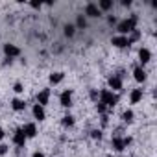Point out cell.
I'll return each mask as SVG.
<instances>
[{"instance_id": "obj_1", "label": "cell", "mask_w": 157, "mask_h": 157, "mask_svg": "<svg viewBox=\"0 0 157 157\" xmlns=\"http://www.w3.org/2000/svg\"><path fill=\"white\" fill-rule=\"evenodd\" d=\"M135 26H137V15H131L129 19H126V21H122L120 24H118V32L124 35V33H131L133 30H135Z\"/></svg>"}, {"instance_id": "obj_2", "label": "cell", "mask_w": 157, "mask_h": 157, "mask_svg": "<svg viewBox=\"0 0 157 157\" xmlns=\"http://www.w3.org/2000/svg\"><path fill=\"white\" fill-rule=\"evenodd\" d=\"M100 102H102L104 105H107V107H113V105H117V104H118V96H117V94H113L111 91L104 89V91L100 93Z\"/></svg>"}, {"instance_id": "obj_3", "label": "cell", "mask_w": 157, "mask_h": 157, "mask_svg": "<svg viewBox=\"0 0 157 157\" xmlns=\"http://www.w3.org/2000/svg\"><path fill=\"white\" fill-rule=\"evenodd\" d=\"M59 102H61L63 107H70V105H72V91H65V93H61Z\"/></svg>"}, {"instance_id": "obj_4", "label": "cell", "mask_w": 157, "mask_h": 157, "mask_svg": "<svg viewBox=\"0 0 157 157\" xmlns=\"http://www.w3.org/2000/svg\"><path fill=\"white\" fill-rule=\"evenodd\" d=\"M117 48H126V46H129V41H128V37H124V35H118V37H113V41H111Z\"/></svg>"}, {"instance_id": "obj_5", "label": "cell", "mask_w": 157, "mask_h": 157, "mask_svg": "<svg viewBox=\"0 0 157 157\" xmlns=\"http://www.w3.org/2000/svg\"><path fill=\"white\" fill-rule=\"evenodd\" d=\"M4 52H6L8 57H17V56L21 54V50H19L15 44H4Z\"/></svg>"}, {"instance_id": "obj_6", "label": "cell", "mask_w": 157, "mask_h": 157, "mask_svg": "<svg viewBox=\"0 0 157 157\" xmlns=\"http://www.w3.org/2000/svg\"><path fill=\"white\" fill-rule=\"evenodd\" d=\"M22 131H24V135H26V139H32V137H35L37 135V128H35V124H26L24 128H22Z\"/></svg>"}, {"instance_id": "obj_7", "label": "cell", "mask_w": 157, "mask_h": 157, "mask_svg": "<svg viewBox=\"0 0 157 157\" xmlns=\"http://www.w3.org/2000/svg\"><path fill=\"white\" fill-rule=\"evenodd\" d=\"M13 142H15L17 146H24V142H26V135H24L22 129H17V131H15V135H13Z\"/></svg>"}, {"instance_id": "obj_8", "label": "cell", "mask_w": 157, "mask_h": 157, "mask_svg": "<svg viewBox=\"0 0 157 157\" xmlns=\"http://www.w3.org/2000/svg\"><path fill=\"white\" fill-rule=\"evenodd\" d=\"M109 87H111L113 91H120V89H122V82H120L118 76H111V78H109Z\"/></svg>"}, {"instance_id": "obj_9", "label": "cell", "mask_w": 157, "mask_h": 157, "mask_svg": "<svg viewBox=\"0 0 157 157\" xmlns=\"http://www.w3.org/2000/svg\"><path fill=\"white\" fill-rule=\"evenodd\" d=\"M48 98H50V91L44 89V91H41V93L37 94V104H39V105H44V104H48Z\"/></svg>"}, {"instance_id": "obj_10", "label": "cell", "mask_w": 157, "mask_h": 157, "mask_svg": "<svg viewBox=\"0 0 157 157\" xmlns=\"http://www.w3.org/2000/svg\"><path fill=\"white\" fill-rule=\"evenodd\" d=\"M133 78H135L137 82H144V80H146V72H144V68L137 67V68L133 70Z\"/></svg>"}, {"instance_id": "obj_11", "label": "cell", "mask_w": 157, "mask_h": 157, "mask_svg": "<svg viewBox=\"0 0 157 157\" xmlns=\"http://www.w3.org/2000/svg\"><path fill=\"white\" fill-rule=\"evenodd\" d=\"M85 13H87L89 17H100V10H98V6H94V4H89V6L85 8Z\"/></svg>"}, {"instance_id": "obj_12", "label": "cell", "mask_w": 157, "mask_h": 157, "mask_svg": "<svg viewBox=\"0 0 157 157\" xmlns=\"http://www.w3.org/2000/svg\"><path fill=\"white\" fill-rule=\"evenodd\" d=\"M139 57H140V61H142V65H144V63H148V61L151 59V54H150L148 48H140V50H139Z\"/></svg>"}, {"instance_id": "obj_13", "label": "cell", "mask_w": 157, "mask_h": 157, "mask_svg": "<svg viewBox=\"0 0 157 157\" xmlns=\"http://www.w3.org/2000/svg\"><path fill=\"white\" fill-rule=\"evenodd\" d=\"M129 100H131V104H139V102L142 100V91H140V89H135V91H131V94H129Z\"/></svg>"}, {"instance_id": "obj_14", "label": "cell", "mask_w": 157, "mask_h": 157, "mask_svg": "<svg viewBox=\"0 0 157 157\" xmlns=\"http://www.w3.org/2000/svg\"><path fill=\"white\" fill-rule=\"evenodd\" d=\"M33 117H35L37 120H44V117H46V115H44L43 105H39V104H37V105H33Z\"/></svg>"}, {"instance_id": "obj_15", "label": "cell", "mask_w": 157, "mask_h": 157, "mask_svg": "<svg viewBox=\"0 0 157 157\" xmlns=\"http://www.w3.org/2000/svg\"><path fill=\"white\" fill-rule=\"evenodd\" d=\"M11 107H13L15 111H24L26 104H24V100H21V98H15V100L11 102Z\"/></svg>"}, {"instance_id": "obj_16", "label": "cell", "mask_w": 157, "mask_h": 157, "mask_svg": "<svg viewBox=\"0 0 157 157\" xmlns=\"http://www.w3.org/2000/svg\"><path fill=\"white\" fill-rule=\"evenodd\" d=\"M111 144H113V148H115L117 151H122V150L126 148V146H124V140H122V139H118V137H115V139L111 140Z\"/></svg>"}, {"instance_id": "obj_17", "label": "cell", "mask_w": 157, "mask_h": 157, "mask_svg": "<svg viewBox=\"0 0 157 157\" xmlns=\"http://www.w3.org/2000/svg\"><path fill=\"white\" fill-rule=\"evenodd\" d=\"M61 80H63V74H61V72H54V74H50V83L56 85V83H59Z\"/></svg>"}, {"instance_id": "obj_18", "label": "cell", "mask_w": 157, "mask_h": 157, "mask_svg": "<svg viewBox=\"0 0 157 157\" xmlns=\"http://www.w3.org/2000/svg\"><path fill=\"white\" fill-rule=\"evenodd\" d=\"M61 122H63V126H67V128H70V126H74V117H70V115H65Z\"/></svg>"}, {"instance_id": "obj_19", "label": "cell", "mask_w": 157, "mask_h": 157, "mask_svg": "<svg viewBox=\"0 0 157 157\" xmlns=\"http://www.w3.org/2000/svg\"><path fill=\"white\" fill-rule=\"evenodd\" d=\"M122 120H124V122H131V120H133V111H131V109L124 111V113H122Z\"/></svg>"}, {"instance_id": "obj_20", "label": "cell", "mask_w": 157, "mask_h": 157, "mask_svg": "<svg viewBox=\"0 0 157 157\" xmlns=\"http://www.w3.org/2000/svg\"><path fill=\"white\" fill-rule=\"evenodd\" d=\"M65 35H67V37H72V35H74V26H72V24H67V26H65Z\"/></svg>"}, {"instance_id": "obj_21", "label": "cell", "mask_w": 157, "mask_h": 157, "mask_svg": "<svg viewBox=\"0 0 157 157\" xmlns=\"http://www.w3.org/2000/svg\"><path fill=\"white\" fill-rule=\"evenodd\" d=\"M111 6H113L111 0H102V2H100V8H102V10H109Z\"/></svg>"}, {"instance_id": "obj_22", "label": "cell", "mask_w": 157, "mask_h": 157, "mask_svg": "<svg viewBox=\"0 0 157 157\" xmlns=\"http://www.w3.org/2000/svg\"><path fill=\"white\" fill-rule=\"evenodd\" d=\"M139 37H140V33H139V32H137V30H133V32H131V37H129V39H128V41H129V44H131V41H137V39H139Z\"/></svg>"}, {"instance_id": "obj_23", "label": "cell", "mask_w": 157, "mask_h": 157, "mask_svg": "<svg viewBox=\"0 0 157 157\" xmlns=\"http://www.w3.org/2000/svg\"><path fill=\"white\" fill-rule=\"evenodd\" d=\"M96 109H98V113H105V109H107V105H104L102 102H98V105H96Z\"/></svg>"}, {"instance_id": "obj_24", "label": "cell", "mask_w": 157, "mask_h": 157, "mask_svg": "<svg viewBox=\"0 0 157 157\" xmlns=\"http://www.w3.org/2000/svg\"><path fill=\"white\" fill-rule=\"evenodd\" d=\"M91 135H93V139H102V131H100V129L91 131Z\"/></svg>"}, {"instance_id": "obj_25", "label": "cell", "mask_w": 157, "mask_h": 157, "mask_svg": "<svg viewBox=\"0 0 157 157\" xmlns=\"http://www.w3.org/2000/svg\"><path fill=\"white\" fill-rule=\"evenodd\" d=\"M13 91H15V93H22V91H24V87H22V83H15V87H13Z\"/></svg>"}, {"instance_id": "obj_26", "label": "cell", "mask_w": 157, "mask_h": 157, "mask_svg": "<svg viewBox=\"0 0 157 157\" xmlns=\"http://www.w3.org/2000/svg\"><path fill=\"white\" fill-rule=\"evenodd\" d=\"M85 24H87V22H85L83 17H78V26H80V28H85Z\"/></svg>"}, {"instance_id": "obj_27", "label": "cell", "mask_w": 157, "mask_h": 157, "mask_svg": "<svg viewBox=\"0 0 157 157\" xmlns=\"http://www.w3.org/2000/svg\"><path fill=\"white\" fill-rule=\"evenodd\" d=\"M6 153H8V146L2 144V146H0V155H6Z\"/></svg>"}, {"instance_id": "obj_28", "label": "cell", "mask_w": 157, "mask_h": 157, "mask_svg": "<svg viewBox=\"0 0 157 157\" xmlns=\"http://www.w3.org/2000/svg\"><path fill=\"white\" fill-rule=\"evenodd\" d=\"M115 22H117V17H115V15H111V17H109V24H115Z\"/></svg>"}, {"instance_id": "obj_29", "label": "cell", "mask_w": 157, "mask_h": 157, "mask_svg": "<svg viewBox=\"0 0 157 157\" xmlns=\"http://www.w3.org/2000/svg\"><path fill=\"white\" fill-rule=\"evenodd\" d=\"M91 98H93V100H96V98H98V93H96V91H93V93H91Z\"/></svg>"}, {"instance_id": "obj_30", "label": "cell", "mask_w": 157, "mask_h": 157, "mask_svg": "<svg viewBox=\"0 0 157 157\" xmlns=\"http://www.w3.org/2000/svg\"><path fill=\"white\" fill-rule=\"evenodd\" d=\"M32 8H41V2H32Z\"/></svg>"}, {"instance_id": "obj_31", "label": "cell", "mask_w": 157, "mask_h": 157, "mask_svg": "<svg viewBox=\"0 0 157 157\" xmlns=\"http://www.w3.org/2000/svg\"><path fill=\"white\" fill-rule=\"evenodd\" d=\"M33 157H44V153H41V151H35V153H33Z\"/></svg>"}, {"instance_id": "obj_32", "label": "cell", "mask_w": 157, "mask_h": 157, "mask_svg": "<svg viewBox=\"0 0 157 157\" xmlns=\"http://www.w3.org/2000/svg\"><path fill=\"white\" fill-rule=\"evenodd\" d=\"M2 139H4V129L0 128V140H2Z\"/></svg>"}]
</instances>
